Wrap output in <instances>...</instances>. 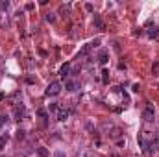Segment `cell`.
<instances>
[{
	"mask_svg": "<svg viewBox=\"0 0 159 157\" xmlns=\"http://www.w3.org/2000/svg\"><path fill=\"white\" fill-rule=\"evenodd\" d=\"M98 44H100V39H94V41H91V43H87L85 46H83L82 50H80V54H78V57H83V55H87L89 52H91L93 48H96Z\"/></svg>",
	"mask_w": 159,
	"mask_h": 157,
	"instance_id": "cell-2",
	"label": "cell"
},
{
	"mask_svg": "<svg viewBox=\"0 0 159 157\" xmlns=\"http://www.w3.org/2000/svg\"><path fill=\"white\" fill-rule=\"evenodd\" d=\"M107 50H100V54H98V61H100V65H106L109 59H107Z\"/></svg>",
	"mask_w": 159,
	"mask_h": 157,
	"instance_id": "cell-7",
	"label": "cell"
},
{
	"mask_svg": "<svg viewBox=\"0 0 159 157\" xmlns=\"http://www.w3.org/2000/svg\"><path fill=\"white\" fill-rule=\"evenodd\" d=\"M61 87H63V85L59 83V82H52V83H48L44 94H46V96H57L59 93H61Z\"/></svg>",
	"mask_w": 159,
	"mask_h": 157,
	"instance_id": "cell-1",
	"label": "cell"
},
{
	"mask_svg": "<svg viewBox=\"0 0 159 157\" xmlns=\"http://www.w3.org/2000/svg\"><path fill=\"white\" fill-rule=\"evenodd\" d=\"M65 89H68V91H78L80 89V82H78V80L68 78L67 82H65Z\"/></svg>",
	"mask_w": 159,
	"mask_h": 157,
	"instance_id": "cell-4",
	"label": "cell"
},
{
	"mask_svg": "<svg viewBox=\"0 0 159 157\" xmlns=\"http://www.w3.org/2000/svg\"><path fill=\"white\" fill-rule=\"evenodd\" d=\"M54 157H67V155H65V154H63V151H59V150H57V151H56V154H54Z\"/></svg>",
	"mask_w": 159,
	"mask_h": 157,
	"instance_id": "cell-21",
	"label": "cell"
},
{
	"mask_svg": "<svg viewBox=\"0 0 159 157\" xmlns=\"http://www.w3.org/2000/svg\"><path fill=\"white\" fill-rule=\"evenodd\" d=\"M48 111H50V113H57V111H59V105H57V104H50Z\"/></svg>",
	"mask_w": 159,
	"mask_h": 157,
	"instance_id": "cell-17",
	"label": "cell"
},
{
	"mask_svg": "<svg viewBox=\"0 0 159 157\" xmlns=\"http://www.w3.org/2000/svg\"><path fill=\"white\" fill-rule=\"evenodd\" d=\"M109 135H111L113 139H120V137H122V129H120V128H113Z\"/></svg>",
	"mask_w": 159,
	"mask_h": 157,
	"instance_id": "cell-9",
	"label": "cell"
},
{
	"mask_svg": "<svg viewBox=\"0 0 159 157\" xmlns=\"http://www.w3.org/2000/svg\"><path fill=\"white\" fill-rule=\"evenodd\" d=\"M37 154H39V157H48V151H46V148H43V146L37 148Z\"/></svg>",
	"mask_w": 159,
	"mask_h": 157,
	"instance_id": "cell-13",
	"label": "cell"
},
{
	"mask_svg": "<svg viewBox=\"0 0 159 157\" xmlns=\"http://www.w3.org/2000/svg\"><path fill=\"white\" fill-rule=\"evenodd\" d=\"M59 76H61V78H67V80H68V76H71V65H68V63L63 65V67L59 68Z\"/></svg>",
	"mask_w": 159,
	"mask_h": 157,
	"instance_id": "cell-5",
	"label": "cell"
},
{
	"mask_svg": "<svg viewBox=\"0 0 159 157\" xmlns=\"http://www.w3.org/2000/svg\"><path fill=\"white\" fill-rule=\"evenodd\" d=\"M46 21H48V22H56V15H54V13H48V15H46Z\"/></svg>",
	"mask_w": 159,
	"mask_h": 157,
	"instance_id": "cell-18",
	"label": "cell"
},
{
	"mask_svg": "<svg viewBox=\"0 0 159 157\" xmlns=\"http://www.w3.org/2000/svg\"><path fill=\"white\" fill-rule=\"evenodd\" d=\"M24 118V107H17L15 109V120H22Z\"/></svg>",
	"mask_w": 159,
	"mask_h": 157,
	"instance_id": "cell-8",
	"label": "cell"
},
{
	"mask_svg": "<svg viewBox=\"0 0 159 157\" xmlns=\"http://www.w3.org/2000/svg\"><path fill=\"white\" fill-rule=\"evenodd\" d=\"M157 70H159V61L153 63V72H157Z\"/></svg>",
	"mask_w": 159,
	"mask_h": 157,
	"instance_id": "cell-22",
	"label": "cell"
},
{
	"mask_svg": "<svg viewBox=\"0 0 159 157\" xmlns=\"http://www.w3.org/2000/svg\"><path fill=\"white\" fill-rule=\"evenodd\" d=\"M8 116H4V115H0V126H4V124H8Z\"/></svg>",
	"mask_w": 159,
	"mask_h": 157,
	"instance_id": "cell-20",
	"label": "cell"
},
{
	"mask_svg": "<svg viewBox=\"0 0 159 157\" xmlns=\"http://www.w3.org/2000/svg\"><path fill=\"white\" fill-rule=\"evenodd\" d=\"M37 115H39V116H41V118H43V124H44V118H46V116H48V113H46V111H44V109H39V111H37Z\"/></svg>",
	"mask_w": 159,
	"mask_h": 157,
	"instance_id": "cell-16",
	"label": "cell"
},
{
	"mask_svg": "<svg viewBox=\"0 0 159 157\" xmlns=\"http://www.w3.org/2000/svg\"><path fill=\"white\" fill-rule=\"evenodd\" d=\"M9 8V2L6 0V2H4V0H0V9H8Z\"/></svg>",
	"mask_w": 159,
	"mask_h": 157,
	"instance_id": "cell-19",
	"label": "cell"
},
{
	"mask_svg": "<svg viewBox=\"0 0 159 157\" xmlns=\"http://www.w3.org/2000/svg\"><path fill=\"white\" fill-rule=\"evenodd\" d=\"M15 137H17V140H24V139H26V131H24V129H17V135H15Z\"/></svg>",
	"mask_w": 159,
	"mask_h": 157,
	"instance_id": "cell-11",
	"label": "cell"
},
{
	"mask_svg": "<svg viewBox=\"0 0 159 157\" xmlns=\"http://www.w3.org/2000/svg\"><path fill=\"white\" fill-rule=\"evenodd\" d=\"M133 91H135V93H139V91H141V87H139V83H135V85H133Z\"/></svg>",
	"mask_w": 159,
	"mask_h": 157,
	"instance_id": "cell-23",
	"label": "cell"
},
{
	"mask_svg": "<svg viewBox=\"0 0 159 157\" xmlns=\"http://www.w3.org/2000/svg\"><path fill=\"white\" fill-rule=\"evenodd\" d=\"M68 115H71V111H68V109H59L57 111V120H61V122H63V120L68 118Z\"/></svg>",
	"mask_w": 159,
	"mask_h": 157,
	"instance_id": "cell-6",
	"label": "cell"
},
{
	"mask_svg": "<svg viewBox=\"0 0 159 157\" xmlns=\"http://www.w3.org/2000/svg\"><path fill=\"white\" fill-rule=\"evenodd\" d=\"M94 24H96V28H100V30L106 28V26H104V22H102V19L98 17V15H94Z\"/></svg>",
	"mask_w": 159,
	"mask_h": 157,
	"instance_id": "cell-10",
	"label": "cell"
},
{
	"mask_svg": "<svg viewBox=\"0 0 159 157\" xmlns=\"http://www.w3.org/2000/svg\"><path fill=\"white\" fill-rule=\"evenodd\" d=\"M6 142H8V135H0V150H4Z\"/></svg>",
	"mask_w": 159,
	"mask_h": 157,
	"instance_id": "cell-14",
	"label": "cell"
},
{
	"mask_svg": "<svg viewBox=\"0 0 159 157\" xmlns=\"http://www.w3.org/2000/svg\"><path fill=\"white\" fill-rule=\"evenodd\" d=\"M153 116H156V109L152 107V105H148V107L142 111V118L146 120V122H152L153 120Z\"/></svg>",
	"mask_w": 159,
	"mask_h": 157,
	"instance_id": "cell-3",
	"label": "cell"
},
{
	"mask_svg": "<svg viewBox=\"0 0 159 157\" xmlns=\"http://www.w3.org/2000/svg\"><path fill=\"white\" fill-rule=\"evenodd\" d=\"M148 35H150L152 39H153V37H157V35H159V30H157V28H152V30H148Z\"/></svg>",
	"mask_w": 159,
	"mask_h": 157,
	"instance_id": "cell-15",
	"label": "cell"
},
{
	"mask_svg": "<svg viewBox=\"0 0 159 157\" xmlns=\"http://www.w3.org/2000/svg\"><path fill=\"white\" fill-rule=\"evenodd\" d=\"M102 82H104V83H107V82H109V70H107V68H104V70H102Z\"/></svg>",
	"mask_w": 159,
	"mask_h": 157,
	"instance_id": "cell-12",
	"label": "cell"
}]
</instances>
